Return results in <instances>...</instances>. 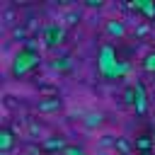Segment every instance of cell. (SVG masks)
<instances>
[{
    "mask_svg": "<svg viewBox=\"0 0 155 155\" xmlns=\"http://www.w3.org/2000/svg\"><path fill=\"white\" fill-rule=\"evenodd\" d=\"M107 31H109L111 36H124L126 27H124V22H119V19H111V22H107Z\"/></svg>",
    "mask_w": 155,
    "mask_h": 155,
    "instance_id": "ba28073f",
    "label": "cell"
},
{
    "mask_svg": "<svg viewBox=\"0 0 155 155\" xmlns=\"http://www.w3.org/2000/svg\"><path fill=\"white\" fill-rule=\"evenodd\" d=\"M150 145H153V138H148V136H140V138H138V148H140L143 153H148Z\"/></svg>",
    "mask_w": 155,
    "mask_h": 155,
    "instance_id": "7c38bea8",
    "label": "cell"
},
{
    "mask_svg": "<svg viewBox=\"0 0 155 155\" xmlns=\"http://www.w3.org/2000/svg\"><path fill=\"white\" fill-rule=\"evenodd\" d=\"M61 148L65 150V145H63L61 138H48V140L44 143V150H61Z\"/></svg>",
    "mask_w": 155,
    "mask_h": 155,
    "instance_id": "9c48e42d",
    "label": "cell"
},
{
    "mask_svg": "<svg viewBox=\"0 0 155 155\" xmlns=\"http://www.w3.org/2000/svg\"><path fill=\"white\" fill-rule=\"evenodd\" d=\"M116 148H121V150H124V153H126V150H128V145H126V140H121V138H119V140H116Z\"/></svg>",
    "mask_w": 155,
    "mask_h": 155,
    "instance_id": "e0dca14e",
    "label": "cell"
},
{
    "mask_svg": "<svg viewBox=\"0 0 155 155\" xmlns=\"http://www.w3.org/2000/svg\"><path fill=\"white\" fill-rule=\"evenodd\" d=\"M143 68L150 70V73H155V53H148V56L143 58Z\"/></svg>",
    "mask_w": 155,
    "mask_h": 155,
    "instance_id": "8fae6325",
    "label": "cell"
},
{
    "mask_svg": "<svg viewBox=\"0 0 155 155\" xmlns=\"http://www.w3.org/2000/svg\"><path fill=\"white\" fill-rule=\"evenodd\" d=\"M143 155H150V153H143Z\"/></svg>",
    "mask_w": 155,
    "mask_h": 155,
    "instance_id": "ffe728a7",
    "label": "cell"
},
{
    "mask_svg": "<svg viewBox=\"0 0 155 155\" xmlns=\"http://www.w3.org/2000/svg\"><path fill=\"white\" fill-rule=\"evenodd\" d=\"M133 94H136V99H133L136 114H145L148 111V92H145V85L143 82H136L133 85Z\"/></svg>",
    "mask_w": 155,
    "mask_h": 155,
    "instance_id": "3957f363",
    "label": "cell"
},
{
    "mask_svg": "<svg viewBox=\"0 0 155 155\" xmlns=\"http://www.w3.org/2000/svg\"><path fill=\"white\" fill-rule=\"evenodd\" d=\"M128 70H131V65H128L126 61H119V68H116V78H119V75H126Z\"/></svg>",
    "mask_w": 155,
    "mask_h": 155,
    "instance_id": "4fadbf2b",
    "label": "cell"
},
{
    "mask_svg": "<svg viewBox=\"0 0 155 155\" xmlns=\"http://www.w3.org/2000/svg\"><path fill=\"white\" fill-rule=\"evenodd\" d=\"M153 143H155V136H153Z\"/></svg>",
    "mask_w": 155,
    "mask_h": 155,
    "instance_id": "d6986e66",
    "label": "cell"
},
{
    "mask_svg": "<svg viewBox=\"0 0 155 155\" xmlns=\"http://www.w3.org/2000/svg\"><path fill=\"white\" fill-rule=\"evenodd\" d=\"M58 107H61V99H56V97L41 99V102L36 104V109H39V111H53V109H58Z\"/></svg>",
    "mask_w": 155,
    "mask_h": 155,
    "instance_id": "8992f818",
    "label": "cell"
},
{
    "mask_svg": "<svg viewBox=\"0 0 155 155\" xmlns=\"http://www.w3.org/2000/svg\"><path fill=\"white\" fill-rule=\"evenodd\" d=\"M63 36H65V29H63L61 24H48V27H44V41H46V46L61 44Z\"/></svg>",
    "mask_w": 155,
    "mask_h": 155,
    "instance_id": "277c9868",
    "label": "cell"
},
{
    "mask_svg": "<svg viewBox=\"0 0 155 155\" xmlns=\"http://www.w3.org/2000/svg\"><path fill=\"white\" fill-rule=\"evenodd\" d=\"M133 99H136V94H133V87H131V90L124 92V102H126V104H133Z\"/></svg>",
    "mask_w": 155,
    "mask_h": 155,
    "instance_id": "9a60e30c",
    "label": "cell"
},
{
    "mask_svg": "<svg viewBox=\"0 0 155 155\" xmlns=\"http://www.w3.org/2000/svg\"><path fill=\"white\" fill-rule=\"evenodd\" d=\"M131 7L140 10L145 17H153V15H155V2H153V0H133V2H131Z\"/></svg>",
    "mask_w": 155,
    "mask_h": 155,
    "instance_id": "5b68a950",
    "label": "cell"
},
{
    "mask_svg": "<svg viewBox=\"0 0 155 155\" xmlns=\"http://www.w3.org/2000/svg\"><path fill=\"white\" fill-rule=\"evenodd\" d=\"M63 155H87V153L80 150V148H75V145H68V148L63 150Z\"/></svg>",
    "mask_w": 155,
    "mask_h": 155,
    "instance_id": "5bb4252c",
    "label": "cell"
},
{
    "mask_svg": "<svg viewBox=\"0 0 155 155\" xmlns=\"http://www.w3.org/2000/svg\"><path fill=\"white\" fill-rule=\"evenodd\" d=\"M12 145H15V138H12V133H10L7 128H2V131H0V150H2V153H7Z\"/></svg>",
    "mask_w": 155,
    "mask_h": 155,
    "instance_id": "52a82bcc",
    "label": "cell"
},
{
    "mask_svg": "<svg viewBox=\"0 0 155 155\" xmlns=\"http://www.w3.org/2000/svg\"><path fill=\"white\" fill-rule=\"evenodd\" d=\"M87 5H90V7H99L102 2H99V0H87Z\"/></svg>",
    "mask_w": 155,
    "mask_h": 155,
    "instance_id": "ac0fdd59",
    "label": "cell"
},
{
    "mask_svg": "<svg viewBox=\"0 0 155 155\" xmlns=\"http://www.w3.org/2000/svg\"><path fill=\"white\" fill-rule=\"evenodd\" d=\"M102 119H104V116H102V114H97V111H94V114H87V119H85V126H87V128H92V126L102 124Z\"/></svg>",
    "mask_w": 155,
    "mask_h": 155,
    "instance_id": "30bf717a",
    "label": "cell"
},
{
    "mask_svg": "<svg viewBox=\"0 0 155 155\" xmlns=\"http://www.w3.org/2000/svg\"><path fill=\"white\" fill-rule=\"evenodd\" d=\"M39 65V53L34 51V48H22L17 56H15V61H12V75L15 78H22V75H27L31 68H36Z\"/></svg>",
    "mask_w": 155,
    "mask_h": 155,
    "instance_id": "6da1fadb",
    "label": "cell"
},
{
    "mask_svg": "<svg viewBox=\"0 0 155 155\" xmlns=\"http://www.w3.org/2000/svg\"><path fill=\"white\" fill-rule=\"evenodd\" d=\"M116 68H119V61H116V53L111 46H102L99 48V73L104 78H116Z\"/></svg>",
    "mask_w": 155,
    "mask_h": 155,
    "instance_id": "7a4b0ae2",
    "label": "cell"
},
{
    "mask_svg": "<svg viewBox=\"0 0 155 155\" xmlns=\"http://www.w3.org/2000/svg\"><path fill=\"white\" fill-rule=\"evenodd\" d=\"M56 68H70V63H68V58H63V61H58V63H56Z\"/></svg>",
    "mask_w": 155,
    "mask_h": 155,
    "instance_id": "2e32d148",
    "label": "cell"
}]
</instances>
